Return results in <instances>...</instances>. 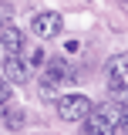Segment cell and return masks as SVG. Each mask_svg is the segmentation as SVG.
Masks as SVG:
<instances>
[{"label": "cell", "mask_w": 128, "mask_h": 135, "mask_svg": "<svg viewBox=\"0 0 128 135\" xmlns=\"http://www.w3.org/2000/svg\"><path fill=\"white\" fill-rule=\"evenodd\" d=\"M88 112H91L88 95H61V98H57V115H61L64 122H81Z\"/></svg>", "instance_id": "cell-2"}, {"label": "cell", "mask_w": 128, "mask_h": 135, "mask_svg": "<svg viewBox=\"0 0 128 135\" xmlns=\"http://www.w3.org/2000/svg\"><path fill=\"white\" fill-rule=\"evenodd\" d=\"M61 27H64V20H61V14H54V10H47V14H34V20H31V31L37 34V37H44V41L57 37Z\"/></svg>", "instance_id": "cell-3"}, {"label": "cell", "mask_w": 128, "mask_h": 135, "mask_svg": "<svg viewBox=\"0 0 128 135\" xmlns=\"http://www.w3.org/2000/svg\"><path fill=\"white\" fill-rule=\"evenodd\" d=\"M71 71H67V61H61V57H54V61H47V71H44V78L47 81H64Z\"/></svg>", "instance_id": "cell-7"}, {"label": "cell", "mask_w": 128, "mask_h": 135, "mask_svg": "<svg viewBox=\"0 0 128 135\" xmlns=\"http://www.w3.org/2000/svg\"><path fill=\"white\" fill-rule=\"evenodd\" d=\"M121 118V108L115 105V101H108V105H98V108H91L88 115L81 118V128L84 132H111L115 128V122Z\"/></svg>", "instance_id": "cell-1"}, {"label": "cell", "mask_w": 128, "mask_h": 135, "mask_svg": "<svg viewBox=\"0 0 128 135\" xmlns=\"http://www.w3.org/2000/svg\"><path fill=\"white\" fill-rule=\"evenodd\" d=\"M10 17H14V7H10L7 0H0V31H3V27L10 24Z\"/></svg>", "instance_id": "cell-10"}, {"label": "cell", "mask_w": 128, "mask_h": 135, "mask_svg": "<svg viewBox=\"0 0 128 135\" xmlns=\"http://www.w3.org/2000/svg\"><path fill=\"white\" fill-rule=\"evenodd\" d=\"M54 95H57V81H47V78H44V81H41V98L51 101Z\"/></svg>", "instance_id": "cell-9"}, {"label": "cell", "mask_w": 128, "mask_h": 135, "mask_svg": "<svg viewBox=\"0 0 128 135\" xmlns=\"http://www.w3.org/2000/svg\"><path fill=\"white\" fill-rule=\"evenodd\" d=\"M3 122H7V128H20L24 125V112L14 108L10 101H3Z\"/></svg>", "instance_id": "cell-8"}, {"label": "cell", "mask_w": 128, "mask_h": 135, "mask_svg": "<svg viewBox=\"0 0 128 135\" xmlns=\"http://www.w3.org/2000/svg\"><path fill=\"white\" fill-rule=\"evenodd\" d=\"M0 51H3V54H20V51H24V34L7 24V27L0 31Z\"/></svg>", "instance_id": "cell-6"}, {"label": "cell", "mask_w": 128, "mask_h": 135, "mask_svg": "<svg viewBox=\"0 0 128 135\" xmlns=\"http://www.w3.org/2000/svg\"><path fill=\"white\" fill-rule=\"evenodd\" d=\"M3 78L14 81V84H24L31 78V64H27L20 54H7V57H3Z\"/></svg>", "instance_id": "cell-5"}, {"label": "cell", "mask_w": 128, "mask_h": 135, "mask_svg": "<svg viewBox=\"0 0 128 135\" xmlns=\"http://www.w3.org/2000/svg\"><path fill=\"white\" fill-rule=\"evenodd\" d=\"M3 101H10V81L7 78H0V105Z\"/></svg>", "instance_id": "cell-11"}, {"label": "cell", "mask_w": 128, "mask_h": 135, "mask_svg": "<svg viewBox=\"0 0 128 135\" xmlns=\"http://www.w3.org/2000/svg\"><path fill=\"white\" fill-rule=\"evenodd\" d=\"M105 74H108L111 91H118L121 84H128V54H111L105 61Z\"/></svg>", "instance_id": "cell-4"}]
</instances>
